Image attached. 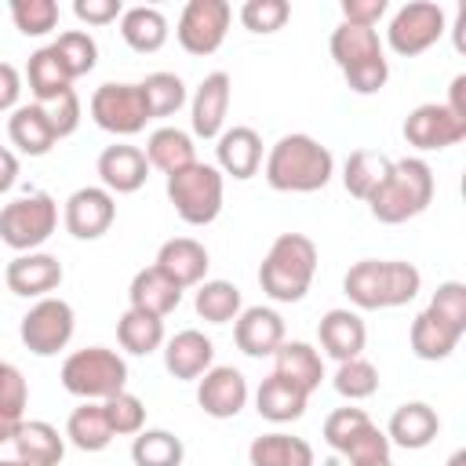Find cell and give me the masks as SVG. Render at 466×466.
Here are the masks:
<instances>
[{"label": "cell", "mask_w": 466, "mask_h": 466, "mask_svg": "<svg viewBox=\"0 0 466 466\" xmlns=\"http://www.w3.org/2000/svg\"><path fill=\"white\" fill-rule=\"evenodd\" d=\"M262 175L277 193H317L331 182L335 157L313 135L295 131V135H280L269 146Z\"/></svg>", "instance_id": "1"}, {"label": "cell", "mask_w": 466, "mask_h": 466, "mask_svg": "<svg viewBox=\"0 0 466 466\" xmlns=\"http://www.w3.org/2000/svg\"><path fill=\"white\" fill-rule=\"evenodd\" d=\"M342 291L357 309H393L408 306L422 291V273L400 258H360L346 269Z\"/></svg>", "instance_id": "2"}, {"label": "cell", "mask_w": 466, "mask_h": 466, "mask_svg": "<svg viewBox=\"0 0 466 466\" xmlns=\"http://www.w3.org/2000/svg\"><path fill=\"white\" fill-rule=\"evenodd\" d=\"M313 277H317V244L306 233H280L258 266V284L273 302L306 299Z\"/></svg>", "instance_id": "3"}, {"label": "cell", "mask_w": 466, "mask_h": 466, "mask_svg": "<svg viewBox=\"0 0 466 466\" xmlns=\"http://www.w3.org/2000/svg\"><path fill=\"white\" fill-rule=\"evenodd\" d=\"M433 189H437L433 167L422 157H400V160H393L390 178L371 193L368 208L379 222L400 226V222H408V218H415L430 208Z\"/></svg>", "instance_id": "4"}, {"label": "cell", "mask_w": 466, "mask_h": 466, "mask_svg": "<svg viewBox=\"0 0 466 466\" xmlns=\"http://www.w3.org/2000/svg\"><path fill=\"white\" fill-rule=\"evenodd\" d=\"M328 47H331V58H335V66L342 69L350 91H357V95H375V91L386 87V80H390V62H386L379 29H364V25L339 22V25L331 29Z\"/></svg>", "instance_id": "5"}, {"label": "cell", "mask_w": 466, "mask_h": 466, "mask_svg": "<svg viewBox=\"0 0 466 466\" xmlns=\"http://www.w3.org/2000/svg\"><path fill=\"white\" fill-rule=\"evenodd\" d=\"M62 386L80 400H106L127 390V364L116 350L87 346L62 360Z\"/></svg>", "instance_id": "6"}, {"label": "cell", "mask_w": 466, "mask_h": 466, "mask_svg": "<svg viewBox=\"0 0 466 466\" xmlns=\"http://www.w3.org/2000/svg\"><path fill=\"white\" fill-rule=\"evenodd\" d=\"M222 189H226V182H222V171L215 164L193 160L189 167L167 175V200L186 226L215 222L222 211Z\"/></svg>", "instance_id": "7"}, {"label": "cell", "mask_w": 466, "mask_h": 466, "mask_svg": "<svg viewBox=\"0 0 466 466\" xmlns=\"http://www.w3.org/2000/svg\"><path fill=\"white\" fill-rule=\"evenodd\" d=\"M58 226V204L51 193H25L0 208V240L18 255L36 251Z\"/></svg>", "instance_id": "8"}, {"label": "cell", "mask_w": 466, "mask_h": 466, "mask_svg": "<svg viewBox=\"0 0 466 466\" xmlns=\"http://www.w3.org/2000/svg\"><path fill=\"white\" fill-rule=\"evenodd\" d=\"M448 29V15L441 4L433 0H411L404 7L393 11L390 25H386V44L393 55L400 58H415L422 51H430Z\"/></svg>", "instance_id": "9"}, {"label": "cell", "mask_w": 466, "mask_h": 466, "mask_svg": "<svg viewBox=\"0 0 466 466\" xmlns=\"http://www.w3.org/2000/svg\"><path fill=\"white\" fill-rule=\"evenodd\" d=\"M73 331H76V313H73V306H69L66 299H55V295L36 299V302L25 309L22 324H18L22 346H25L29 353H36V357H55V353H62V350L69 346Z\"/></svg>", "instance_id": "10"}, {"label": "cell", "mask_w": 466, "mask_h": 466, "mask_svg": "<svg viewBox=\"0 0 466 466\" xmlns=\"http://www.w3.org/2000/svg\"><path fill=\"white\" fill-rule=\"evenodd\" d=\"M91 120L102 131L120 135V138L138 135L149 124V109H146L142 87L138 84H113V80L95 87V95H91Z\"/></svg>", "instance_id": "11"}, {"label": "cell", "mask_w": 466, "mask_h": 466, "mask_svg": "<svg viewBox=\"0 0 466 466\" xmlns=\"http://www.w3.org/2000/svg\"><path fill=\"white\" fill-rule=\"evenodd\" d=\"M233 7L226 0H189L178 15L175 36L189 55H215L229 33Z\"/></svg>", "instance_id": "12"}, {"label": "cell", "mask_w": 466, "mask_h": 466, "mask_svg": "<svg viewBox=\"0 0 466 466\" xmlns=\"http://www.w3.org/2000/svg\"><path fill=\"white\" fill-rule=\"evenodd\" d=\"M404 138L408 146L430 153V149H448L466 138V120L455 116L444 102H422L404 116Z\"/></svg>", "instance_id": "13"}, {"label": "cell", "mask_w": 466, "mask_h": 466, "mask_svg": "<svg viewBox=\"0 0 466 466\" xmlns=\"http://www.w3.org/2000/svg\"><path fill=\"white\" fill-rule=\"evenodd\" d=\"M116 218V200L109 189L102 186H80L69 193L66 208H62V222L76 240H98L102 233H109Z\"/></svg>", "instance_id": "14"}, {"label": "cell", "mask_w": 466, "mask_h": 466, "mask_svg": "<svg viewBox=\"0 0 466 466\" xmlns=\"http://www.w3.org/2000/svg\"><path fill=\"white\" fill-rule=\"evenodd\" d=\"M197 404L211 419H233L248 404V379L233 364H211L197 382Z\"/></svg>", "instance_id": "15"}, {"label": "cell", "mask_w": 466, "mask_h": 466, "mask_svg": "<svg viewBox=\"0 0 466 466\" xmlns=\"http://www.w3.org/2000/svg\"><path fill=\"white\" fill-rule=\"evenodd\" d=\"M229 95H233V80L229 73H208L193 98H189V124L197 138H218L226 131V113H229Z\"/></svg>", "instance_id": "16"}, {"label": "cell", "mask_w": 466, "mask_h": 466, "mask_svg": "<svg viewBox=\"0 0 466 466\" xmlns=\"http://www.w3.org/2000/svg\"><path fill=\"white\" fill-rule=\"evenodd\" d=\"M4 280L22 299H47L62 284V262L47 251H25L7 262Z\"/></svg>", "instance_id": "17"}, {"label": "cell", "mask_w": 466, "mask_h": 466, "mask_svg": "<svg viewBox=\"0 0 466 466\" xmlns=\"http://www.w3.org/2000/svg\"><path fill=\"white\" fill-rule=\"evenodd\" d=\"M233 342L248 357H273L284 342V320L269 306H248L233 320Z\"/></svg>", "instance_id": "18"}, {"label": "cell", "mask_w": 466, "mask_h": 466, "mask_svg": "<svg viewBox=\"0 0 466 466\" xmlns=\"http://www.w3.org/2000/svg\"><path fill=\"white\" fill-rule=\"evenodd\" d=\"M215 157H218L222 175H233L237 182H244V178L258 175V167H262V138L255 127L233 124L215 138Z\"/></svg>", "instance_id": "19"}, {"label": "cell", "mask_w": 466, "mask_h": 466, "mask_svg": "<svg viewBox=\"0 0 466 466\" xmlns=\"http://www.w3.org/2000/svg\"><path fill=\"white\" fill-rule=\"evenodd\" d=\"M98 178H102V189L109 193H135L149 178V160L138 146H127V142L106 146L98 153Z\"/></svg>", "instance_id": "20"}, {"label": "cell", "mask_w": 466, "mask_h": 466, "mask_svg": "<svg viewBox=\"0 0 466 466\" xmlns=\"http://www.w3.org/2000/svg\"><path fill=\"white\" fill-rule=\"evenodd\" d=\"M153 266H157L164 277H171V280L186 291V288L204 284L211 258H208V248H204L200 240H193V237H175V240H164V244H160Z\"/></svg>", "instance_id": "21"}, {"label": "cell", "mask_w": 466, "mask_h": 466, "mask_svg": "<svg viewBox=\"0 0 466 466\" xmlns=\"http://www.w3.org/2000/svg\"><path fill=\"white\" fill-rule=\"evenodd\" d=\"M211 364H215V342L197 328L175 331L164 342V368L175 379H200Z\"/></svg>", "instance_id": "22"}, {"label": "cell", "mask_w": 466, "mask_h": 466, "mask_svg": "<svg viewBox=\"0 0 466 466\" xmlns=\"http://www.w3.org/2000/svg\"><path fill=\"white\" fill-rule=\"evenodd\" d=\"M11 448L15 459L25 466H58L66 455V437L44 419H29V422L22 419L11 433Z\"/></svg>", "instance_id": "23"}, {"label": "cell", "mask_w": 466, "mask_h": 466, "mask_svg": "<svg viewBox=\"0 0 466 466\" xmlns=\"http://www.w3.org/2000/svg\"><path fill=\"white\" fill-rule=\"evenodd\" d=\"M317 335H320L324 353L331 360H339V364L360 357L364 353V342H368V328H364V320L353 309H328L320 317Z\"/></svg>", "instance_id": "24"}, {"label": "cell", "mask_w": 466, "mask_h": 466, "mask_svg": "<svg viewBox=\"0 0 466 466\" xmlns=\"http://www.w3.org/2000/svg\"><path fill=\"white\" fill-rule=\"evenodd\" d=\"M437 430H441L437 411H433L426 400H408V404H400V408L390 415L386 437H390V444H397V448L419 451V448L433 444Z\"/></svg>", "instance_id": "25"}, {"label": "cell", "mask_w": 466, "mask_h": 466, "mask_svg": "<svg viewBox=\"0 0 466 466\" xmlns=\"http://www.w3.org/2000/svg\"><path fill=\"white\" fill-rule=\"evenodd\" d=\"M127 299H131V309H142V313H153V317H167L171 309H178L182 302V288L164 277L157 266H146L131 277V288H127Z\"/></svg>", "instance_id": "26"}, {"label": "cell", "mask_w": 466, "mask_h": 466, "mask_svg": "<svg viewBox=\"0 0 466 466\" xmlns=\"http://www.w3.org/2000/svg\"><path fill=\"white\" fill-rule=\"evenodd\" d=\"M7 138H11V146H18V153H25V157H44V153H51V146L58 142L55 131H51L47 109L36 106V102H25V106H18V109L7 116Z\"/></svg>", "instance_id": "27"}, {"label": "cell", "mask_w": 466, "mask_h": 466, "mask_svg": "<svg viewBox=\"0 0 466 466\" xmlns=\"http://www.w3.org/2000/svg\"><path fill=\"white\" fill-rule=\"evenodd\" d=\"M167 18L160 7H149V4H135V7H124L120 15V36L131 51L138 55H153L167 44Z\"/></svg>", "instance_id": "28"}, {"label": "cell", "mask_w": 466, "mask_h": 466, "mask_svg": "<svg viewBox=\"0 0 466 466\" xmlns=\"http://www.w3.org/2000/svg\"><path fill=\"white\" fill-rule=\"evenodd\" d=\"M273 371L284 375L288 382H295L302 393H313L320 386V379H324V360L309 342H299V339L288 342L284 339L277 346V353H273Z\"/></svg>", "instance_id": "29"}, {"label": "cell", "mask_w": 466, "mask_h": 466, "mask_svg": "<svg viewBox=\"0 0 466 466\" xmlns=\"http://www.w3.org/2000/svg\"><path fill=\"white\" fill-rule=\"evenodd\" d=\"M306 400H309V393H302L295 382H288L277 371L269 379H262V386L255 390V411L262 419H269V422H295V419H302Z\"/></svg>", "instance_id": "30"}, {"label": "cell", "mask_w": 466, "mask_h": 466, "mask_svg": "<svg viewBox=\"0 0 466 466\" xmlns=\"http://www.w3.org/2000/svg\"><path fill=\"white\" fill-rule=\"evenodd\" d=\"M466 331H459L455 324H448V320H441L430 306L411 320V353L419 357V360H444V357H451V350L459 346V339H462Z\"/></svg>", "instance_id": "31"}, {"label": "cell", "mask_w": 466, "mask_h": 466, "mask_svg": "<svg viewBox=\"0 0 466 466\" xmlns=\"http://www.w3.org/2000/svg\"><path fill=\"white\" fill-rule=\"evenodd\" d=\"M390 167H393V160H390L386 153L353 149V153L346 157V164H342V186H346L350 197H357V200L368 204L371 193L390 178Z\"/></svg>", "instance_id": "32"}, {"label": "cell", "mask_w": 466, "mask_h": 466, "mask_svg": "<svg viewBox=\"0 0 466 466\" xmlns=\"http://www.w3.org/2000/svg\"><path fill=\"white\" fill-rule=\"evenodd\" d=\"M248 462L251 466H313V448L302 437L273 430V433H262L251 441Z\"/></svg>", "instance_id": "33"}, {"label": "cell", "mask_w": 466, "mask_h": 466, "mask_svg": "<svg viewBox=\"0 0 466 466\" xmlns=\"http://www.w3.org/2000/svg\"><path fill=\"white\" fill-rule=\"evenodd\" d=\"M146 160L149 167L164 171V175H175L182 167H189L197 160V146H193V135L178 131V127H157L149 138H146Z\"/></svg>", "instance_id": "34"}, {"label": "cell", "mask_w": 466, "mask_h": 466, "mask_svg": "<svg viewBox=\"0 0 466 466\" xmlns=\"http://www.w3.org/2000/svg\"><path fill=\"white\" fill-rule=\"evenodd\" d=\"M25 80H29V91H33L36 106H47V102H55L58 95L73 91V80H69V73L62 69V62H58V55L51 51V44H47V47H36V51L29 55Z\"/></svg>", "instance_id": "35"}, {"label": "cell", "mask_w": 466, "mask_h": 466, "mask_svg": "<svg viewBox=\"0 0 466 466\" xmlns=\"http://www.w3.org/2000/svg\"><path fill=\"white\" fill-rule=\"evenodd\" d=\"M66 437L80 451H102V448H109L113 430H109V419L102 411V400H84L80 408H73L69 411V422H66Z\"/></svg>", "instance_id": "36"}, {"label": "cell", "mask_w": 466, "mask_h": 466, "mask_svg": "<svg viewBox=\"0 0 466 466\" xmlns=\"http://www.w3.org/2000/svg\"><path fill=\"white\" fill-rule=\"evenodd\" d=\"M193 309L208 324H229L240 317L244 299H240V288L233 280H204V284H197Z\"/></svg>", "instance_id": "37"}, {"label": "cell", "mask_w": 466, "mask_h": 466, "mask_svg": "<svg viewBox=\"0 0 466 466\" xmlns=\"http://www.w3.org/2000/svg\"><path fill=\"white\" fill-rule=\"evenodd\" d=\"M116 342L135 353V357H146L153 350L164 346V320L153 317V313H142V309H124V317L116 320Z\"/></svg>", "instance_id": "38"}, {"label": "cell", "mask_w": 466, "mask_h": 466, "mask_svg": "<svg viewBox=\"0 0 466 466\" xmlns=\"http://www.w3.org/2000/svg\"><path fill=\"white\" fill-rule=\"evenodd\" d=\"M138 87H142V98H146L149 120H160V116L178 113V109L186 106V98H189V95H186L182 76H178V73H167V69L149 73L146 80H138Z\"/></svg>", "instance_id": "39"}, {"label": "cell", "mask_w": 466, "mask_h": 466, "mask_svg": "<svg viewBox=\"0 0 466 466\" xmlns=\"http://www.w3.org/2000/svg\"><path fill=\"white\" fill-rule=\"evenodd\" d=\"M182 441L171 430H142L131 441V462L135 466H182Z\"/></svg>", "instance_id": "40"}, {"label": "cell", "mask_w": 466, "mask_h": 466, "mask_svg": "<svg viewBox=\"0 0 466 466\" xmlns=\"http://www.w3.org/2000/svg\"><path fill=\"white\" fill-rule=\"evenodd\" d=\"M51 51L58 55V62L69 73V80L87 76L95 69V62H98V44H95V36L87 29H66V33H58V40L51 44Z\"/></svg>", "instance_id": "41"}, {"label": "cell", "mask_w": 466, "mask_h": 466, "mask_svg": "<svg viewBox=\"0 0 466 466\" xmlns=\"http://www.w3.org/2000/svg\"><path fill=\"white\" fill-rule=\"evenodd\" d=\"M102 411H106V419H109L113 437H135V433L146 430V404H142L135 393H127V390L106 397V400H102Z\"/></svg>", "instance_id": "42"}, {"label": "cell", "mask_w": 466, "mask_h": 466, "mask_svg": "<svg viewBox=\"0 0 466 466\" xmlns=\"http://www.w3.org/2000/svg\"><path fill=\"white\" fill-rule=\"evenodd\" d=\"M11 22L22 36H47L58 25L55 0H11Z\"/></svg>", "instance_id": "43"}, {"label": "cell", "mask_w": 466, "mask_h": 466, "mask_svg": "<svg viewBox=\"0 0 466 466\" xmlns=\"http://www.w3.org/2000/svg\"><path fill=\"white\" fill-rule=\"evenodd\" d=\"M335 390L346 397V400H368L375 390H379V371L371 360L364 357H353V360H342L339 371H335Z\"/></svg>", "instance_id": "44"}, {"label": "cell", "mask_w": 466, "mask_h": 466, "mask_svg": "<svg viewBox=\"0 0 466 466\" xmlns=\"http://www.w3.org/2000/svg\"><path fill=\"white\" fill-rule=\"evenodd\" d=\"M368 426H371V419H368L364 408H335V411L324 419V441H328L331 451L346 455V448H350Z\"/></svg>", "instance_id": "45"}, {"label": "cell", "mask_w": 466, "mask_h": 466, "mask_svg": "<svg viewBox=\"0 0 466 466\" xmlns=\"http://www.w3.org/2000/svg\"><path fill=\"white\" fill-rule=\"evenodd\" d=\"M291 18L288 0H244L240 7V25L251 33H277Z\"/></svg>", "instance_id": "46"}, {"label": "cell", "mask_w": 466, "mask_h": 466, "mask_svg": "<svg viewBox=\"0 0 466 466\" xmlns=\"http://www.w3.org/2000/svg\"><path fill=\"white\" fill-rule=\"evenodd\" d=\"M25 404H29L25 375H22L15 364L0 360V419H7V422H22Z\"/></svg>", "instance_id": "47"}, {"label": "cell", "mask_w": 466, "mask_h": 466, "mask_svg": "<svg viewBox=\"0 0 466 466\" xmlns=\"http://www.w3.org/2000/svg\"><path fill=\"white\" fill-rule=\"evenodd\" d=\"M430 309H433L441 320H448V324H455L459 331H466V284H462V280H444V284H437V291H433V299H430Z\"/></svg>", "instance_id": "48"}, {"label": "cell", "mask_w": 466, "mask_h": 466, "mask_svg": "<svg viewBox=\"0 0 466 466\" xmlns=\"http://www.w3.org/2000/svg\"><path fill=\"white\" fill-rule=\"evenodd\" d=\"M346 459L350 466H364V462H379V459H390V437L371 422L350 448H346Z\"/></svg>", "instance_id": "49"}, {"label": "cell", "mask_w": 466, "mask_h": 466, "mask_svg": "<svg viewBox=\"0 0 466 466\" xmlns=\"http://www.w3.org/2000/svg\"><path fill=\"white\" fill-rule=\"evenodd\" d=\"M44 109H47V120H51L55 138H66V135H73V131L80 127V98H76V91L58 95V98L47 102Z\"/></svg>", "instance_id": "50"}, {"label": "cell", "mask_w": 466, "mask_h": 466, "mask_svg": "<svg viewBox=\"0 0 466 466\" xmlns=\"http://www.w3.org/2000/svg\"><path fill=\"white\" fill-rule=\"evenodd\" d=\"M73 15L87 25H109L124 15L120 0H73Z\"/></svg>", "instance_id": "51"}, {"label": "cell", "mask_w": 466, "mask_h": 466, "mask_svg": "<svg viewBox=\"0 0 466 466\" xmlns=\"http://www.w3.org/2000/svg\"><path fill=\"white\" fill-rule=\"evenodd\" d=\"M386 11H390L386 0H342V22H350V25L375 29Z\"/></svg>", "instance_id": "52"}, {"label": "cell", "mask_w": 466, "mask_h": 466, "mask_svg": "<svg viewBox=\"0 0 466 466\" xmlns=\"http://www.w3.org/2000/svg\"><path fill=\"white\" fill-rule=\"evenodd\" d=\"M22 98V73L11 62H0V113H15Z\"/></svg>", "instance_id": "53"}, {"label": "cell", "mask_w": 466, "mask_h": 466, "mask_svg": "<svg viewBox=\"0 0 466 466\" xmlns=\"http://www.w3.org/2000/svg\"><path fill=\"white\" fill-rule=\"evenodd\" d=\"M455 116H462L466 120V73H459V76H451V87H448V102H444Z\"/></svg>", "instance_id": "54"}, {"label": "cell", "mask_w": 466, "mask_h": 466, "mask_svg": "<svg viewBox=\"0 0 466 466\" xmlns=\"http://www.w3.org/2000/svg\"><path fill=\"white\" fill-rule=\"evenodd\" d=\"M15 182H18V157L7 146H0V193H7Z\"/></svg>", "instance_id": "55"}, {"label": "cell", "mask_w": 466, "mask_h": 466, "mask_svg": "<svg viewBox=\"0 0 466 466\" xmlns=\"http://www.w3.org/2000/svg\"><path fill=\"white\" fill-rule=\"evenodd\" d=\"M462 29H466V7L455 11V25H451V33H455V47H459V51H466V47H462Z\"/></svg>", "instance_id": "56"}, {"label": "cell", "mask_w": 466, "mask_h": 466, "mask_svg": "<svg viewBox=\"0 0 466 466\" xmlns=\"http://www.w3.org/2000/svg\"><path fill=\"white\" fill-rule=\"evenodd\" d=\"M15 426H18V422H7V419H0V448H4V444H11V433H15Z\"/></svg>", "instance_id": "57"}, {"label": "cell", "mask_w": 466, "mask_h": 466, "mask_svg": "<svg viewBox=\"0 0 466 466\" xmlns=\"http://www.w3.org/2000/svg\"><path fill=\"white\" fill-rule=\"evenodd\" d=\"M444 466H466V451H462V448H459V451H451V459H448Z\"/></svg>", "instance_id": "58"}, {"label": "cell", "mask_w": 466, "mask_h": 466, "mask_svg": "<svg viewBox=\"0 0 466 466\" xmlns=\"http://www.w3.org/2000/svg\"><path fill=\"white\" fill-rule=\"evenodd\" d=\"M0 466H25V462H18V459H0Z\"/></svg>", "instance_id": "59"}, {"label": "cell", "mask_w": 466, "mask_h": 466, "mask_svg": "<svg viewBox=\"0 0 466 466\" xmlns=\"http://www.w3.org/2000/svg\"><path fill=\"white\" fill-rule=\"evenodd\" d=\"M364 466H393L390 459H379V462H364Z\"/></svg>", "instance_id": "60"}]
</instances>
